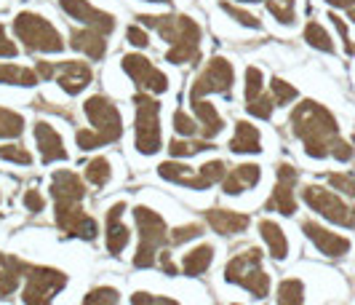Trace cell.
<instances>
[{
  "label": "cell",
  "instance_id": "1",
  "mask_svg": "<svg viewBox=\"0 0 355 305\" xmlns=\"http://www.w3.org/2000/svg\"><path fill=\"white\" fill-rule=\"evenodd\" d=\"M291 134L302 142L304 153L310 158H337L350 163L355 156L353 145L339 134V124L334 113L315 99H302L288 115Z\"/></svg>",
  "mask_w": 355,
  "mask_h": 305
},
{
  "label": "cell",
  "instance_id": "2",
  "mask_svg": "<svg viewBox=\"0 0 355 305\" xmlns=\"http://www.w3.org/2000/svg\"><path fill=\"white\" fill-rule=\"evenodd\" d=\"M142 27L158 30V35L168 43L166 62L171 65H198L200 59V24L184 14H137Z\"/></svg>",
  "mask_w": 355,
  "mask_h": 305
},
{
  "label": "cell",
  "instance_id": "3",
  "mask_svg": "<svg viewBox=\"0 0 355 305\" xmlns=\"http://www.w3.org/2000/svg\"><path fill=\"white\" fill-rule=\"evenodd\" d=\"M134 222L139 231V247L134 254V265L137 268H155L160 249L168 244V225L150 206H134Z\"/></svg>",
  "mask_w": 355,
  "mask_h": 305
},
{
  "label": "cell",
  "instance_id": "4",
  "mask_svg": "<svg viewBox=\"0 0 355 305\" xmlns=\"http://www.w3.org/2000/svg\"><path fill=\"white\" fill-rule=\"evenodd\" d=\"M225 281L235 284V287H243L257 300H265L270 295V287H272L267 270L262 268V252L257 247L232 254L225 265Z\"/></svg>",
  "mask_w": 355,
  "mask_h": 305
},
{
  "label": "cell",
  "instance_id": "5",
  "mask_svg": "<svg viewBox=\"0 0 355 305\" xmlns=\"http://www.w3.org/2000/svg\"><path fill=\"white\" fill-rule=\"evenodd\" d=\"M11 24H14V33H17V38L27 51H33V54H59V51H64L62 33L43 14L19 11Z\"/></svg>",
  "mask_w": 355,
  "mask_h": 305
},
{
  "label": "cell",
  "instance_id": "6",
  "mask_svg": "<svg viewBox=\"0 0 355 305\" xmlns=\"http://www.w3.org/2000/svg\"><path fill=\"white\" fill-rule=\"evenodd\" d=\"M134 145L139 156H155L163 147V131H160V102L147 91L134 94Z\"/></svg>",
  "mask_w": 355,
  "mask_h": 305
},
{
  "label": "cell",
  "instance_id": "7",
  "mask_svg": "<svg viewBox=\"0 0 355 305\" xmlns=\"http://www.w3.org/2000/svg\"><path fill=\"white\" fill-rule=\"evenodd\" d=\"M67 287V273L51 265H30L21 287L24 305H51L53 297Z\"/></svg>",
  "mask_w": 355,
  "mask_h": 305
},
{
  "label": "cell",
  "instance_id": "8",
  "mask_svg": "<svg viewBox=\"0 0 355 305\" xmlns=\"http://www.w3.org/2000/svg\"><path fill=\"white\" fill-rule=\"evenodd\" d=\"M302 201L313 212H318L323 220L334 222L339 228L355 231V206H350V204L339 196V193H334V190H326V188H320V185H304Z\"/></svg>",
  "mask_w": 355,
  "mask_h": 305
},
{
  "label": "cell",
  "instance_id": "9",
  "mask_svg": "<svg viewBox=\"0 0 355 305\" xmlns=\"http://www.w3.org/2000/svg\"><path fill=\"white\" fill-rule=\"evenodd\" d=\"M232 83H235L232 62H227L225 56H211L190 86V102L193 99H206L209 94H230Z\"/></svg>",
  "mask_w": 355,
  "mask_h": 305
},
{
  "label": "cell",
  "instance_id": "10",
  "mask_svg": "<svg viewBox=\"0 0 355 305\" xmlns=\"http://www.w3.org/2000/svg\"><path fill=\"white\" fill-rule=\"evenodd\" d=\"M83 113L91 121V129H96L105 142H118L123 137V118H121V110L118 105L105 97V94H94L83 102Z\"/></svg>",
  "mask_w": 355,
  "mask_h": 305
},
{
  "label": "cell",
  "instance_id": "11",
  "mask_svg": "<svg viewBox=\"0 0 355 305\" xmlns=\"http://www.w3.org/2000/svg\"><path fill=\"white\" fill-rule=\"evenodd\" d=\"M53 220L62 236L94 241L99 236V225L94 217L86 215L83 204H53Z\"/></svg>",
  "mask_w": 355,
  "mask_h": 305
},
{
  "label": "cell",
  "instance_id": "12",
  "mask_svg": "<svg viewBox=\"0 0 355 305\" xmlns=\"http://www.w3.org/2000/svg\"><path fill=\"white\" fill-rule=\"evenodd\" d=\"M297 182H300V169L291 163H278L275 169V188L267 198V212H278L284 217H291L297 212Z\"/></svg>",
  "mask_w": 355,
  "mask_h": 305
},
{
  "label": "cell",
  "instance_id": "13",
  "mask_svg": "<svg viewBox=\"0 0 355 305\" xmlns=\"http://www.w3.org/2000/svg\"><path fill=\"white\" fill-rule=\"evenodd\" d=\"M121 67L123 72L147 94H166L168 91V78L166 72L158 70L147 56L142 54H123L121 59Z\"/></svg>",
  "mask_w": 355,
  "mask_h": 305
},
{
  "label": "cell",
  "instance_id": "14",
  "mask_svg": "<svg viewBox=\"0 0 355 305\" xmlns=\"http://www.w3.org/2000/svg\"><path fill=\"white\" fill-rule=\"evenodd\" d=\"M59 8L70 19L80 22L83 27H94V30H99L105 35H110L115 30V17L102 11V8H96L89 0H59Z\"/></svg>",
  "mask_w": 355,
  "mask_h": 305
},
{
  "label": "cell",
  "instance_id": "15",
  "mask_svg": "<svg viewBox=\"0 0 355 305\" xmlns=\"http://www.w3.org/2000/svg\"><path fill=\"white\" fill-rule=\"evenodd\" d=\"M53 81L59 83V89L70 97L83 94V89H89L91 81H94V70H91L89 62H80V59H70V62H59L56 65V75Z\"/></svg>",
  "mask_w": 355,
  "mask_h": 305
},
{
  "label": "cell",
  "instance_id": "16",
  "mask_svg": "<svg viewBox=\"0 0 355 305\" xmlns=\"http://www.w3.org/2000/svg\"><path fill=\"white\" fill-rule=\"evenodd\" d=\"M302 233L313 241V247L320 252V254H326V257H345L347 252H350V238H345V236L334 233V231H329V228H323L318 222H313V220H304L302 222Z\"/></svg>",
  "mask_w": 355,
  "mask_h": 305
},
{
  "label": "cell",
  "instance_id": "17",
  "mask_svg": "<svg viewBox=\"0 0 355 305\" xmlns=\"http://www.w3.org/2000/svg\"><path fill=\"white\" fill-rule=\"evenodd\" d=\"M123 212H125V204L118 201V204H112L107 209V217H105V244H107V252L112 257H121L125 252V247H128V241H131V233H128V228H125L123 222Z\"/></svg>",
  "mask_w": 355,
  "mask_h": 305
},
{
  "label": "cell",
  "instance_id": "18",
  "mask_svg": "<svg viewBox=\"0 0 355 305\" xmlns=\"http://www.w3.org/2000/svg\"><path fill=\"white\" fill-rule=\"evenodd\" d=\"M49 190H51L53 204H83V198H86L83 177L70 172V169L53 172L51 188H49Z\"/></svg>",
  "mask_w": 355,
  "mask_h": 305
},
{
  "label": "cell",
  "instance_id": "19",
  "mask_svg": "<svg viewBox=\"0 0 355 305\" xmlns=\"http://www.w3.org/2000/svg\"><path fill=\"white\" fill-rule=\"evenodd\" d=\"M33 134H35V142H37V150H40V158H43V163L67 161L64 140H62V134H59V131H56L49 121H35V126H33Z\"/></svg>",
  "mask_w": 355,
  "mask_h": 305
},
{
  "label": "cell",
  "instance_id": "20",
  "mask_svg": "<svg viewBox=\"0 0 355 305\" xmlns=\"http://www.w3.org/2000/svg\"><path fill=\"white\" fill-rule=\"evenodd\" d=\"M259 180H262V166H257V163H238V166L227 169L225 180H222V190L227 196H241L246 190H254L259 185Z\"/></svg>",
  "mask_w": 355,
  "mask_h": 305
},
{
  "label": "cell",
  "instance_id": "21",
  "mask_svg": "<svg viewBox=\"0 0 355 305\" xmlns=\"http://www.w3.org/2000/svg\"><path fill=\"white\" fill-rule=\"evenodd\" d=\"M27 270H30V263L19 260L17 254L0 252V300H8L17 292L19 284L27 276Z\"/></svg>",
  "mask_w": 355,
  "mask_h": 305
},
{
  "label": "cell",
  "instance_id": "22",
  "mask_svg": "<svg viewBox=\"0 0 355 305\" xmlns=\"http://www.w3.org/2000/svg\"><path fill=\"white\" fill-rule=\"evenodd\" d=\"M206 225L219 236H238L246 233L251 225V217L232 209H209L206 212Z\"/></svg>",
  "mask_w": 355,
  "mask_h": 305
},
{
  "label": "cell",
  "instance_id": "23",
  "mask_svg": "<svg viewBox=\"0 0 355 305\" xmlns=\"http://www.w3.org/2000/svg\"><path fill=\"white\" fill-rule=\"evenodd\" d=\"M70 46L83 56H89L91 62H102L107 56V35L94 30V27H83V30H72Z\"/></svg>",
  "mask_w": 355,
  "mask_h": 305
},
{
  "label": "cell",
  "instance_id": "24",
  "mask_svg": "<svg viewBox=\"0 0 355 305\" xmlns=\"http://www.w3.org/2000/svg\"><path fill=\"white\" fill-rule=\"evenodd\" d=\"M193 113H196V121L200 126V137L203 140H214L216 134H222L225 129V118L219 115V110L214 108L209 99H193Z\"/></svg>",
  "mask_w": 355,
  "mask_h": 305
},
{
  "label": "cell",
  "instance_id": "25",
  "mask_svg": "<svg viewBox=\"0 0 355 305\" xmlns=\"http://www.w3.org/2000/svg\"><path fill=\"white\" fill-rule=\"evenodd\" d=\"M158 174L160 180L174 182V185H182V188H190V190H198V169H193L190 163H182L179 158L160 163Z\"/></svg>",
  "mask_w": 355,
  "mask_h": 305
},
{
  "label": "cell",
  "instance_id": "26",
  "mask_svg": "<svg viewBox=\"0 0 355 305\" xmlns=\"http://www.w3.org/2000/svg\"><path fill=\"white\" fill-rule=\"evenodd\" d=\"M227 147H230L232 153H259L262 150V134L249 121H238L235 124V134L230 137Z\"/></svg>",
  "mask_w": 355,
  "mask_h": 305
},
{
  "label": "cell",
  "instance_id": "27",
  "mask_svg": "<svg viewBox=\"0 0 355 305\" xmlns=\"http://www.w3.org/2000/svg\"><path fill=\"white\" fill-rule=\"evenodd\" d=\"M259 233L265 238L267 249H270V257L272 260H286L288 257V238H286L284 228L278 225V222H272V220H262L259 222Z\"/></svg>",
  "mask_w": 355,
  "mask_h": 305
},
{
  "label": "cell",
  "instance_id": "28",
  "mask_svg": "<svg viewBox=\"0 0 355 305\" xmlns=\"http://www.w3.org/2000/svg\"><path fill=\"white\" fill-rule=\"evenodd\" d=\"M211 263H214V247L211 244H200V247L190 249L182 257V273L190 276V279H198V276H203L206 270L211 268Z\"/></svg>",
  "mask_w": 355,
  "mask_h": 305
},
{
  "label": "cell",
  "instance_id": "29",
  "mask_svg": "<svg viewBox=\"0 0 355 305\" xmlns=\"http://www.w3.org/2000/svg\"><path fill=\"white\" fill-rule=\"evenodd\" d=\"M0 83L33 89V86L40 83V78H37V72L30 70V67H19V65H11V62H0Z\"/></svg>",
  "mask_w": 355,
  "mask_h": 305
},
{
  "label": "cell",
  "instance_id": "30",
  "mask_svg": "<svg viewBox=\"0 0 355 305\" xmlns=\"http://www.w3.org/2000/svg\"><path fill=\"white\" fill-rule=\"evenodd\" d=\"M206 150H214V142L211 140H196V137H184V140H171L168 142V153L179 158V161H184V158H193L198 153H206Z\"/></svg>",
  "mask_w": 355,
  "mask_h": 305
},
{
  "label": "cell",
  "instance_id": "31",
  "mask_svg": "<svg viewBox=\"0 0 355 305\" xmlns=\"http://www.w3.org/2000/svg\"><path fill=\"white\" fill-rule=\"evenodd\" d=\"M302 38L307 40V46H310V49H315V51H323V54H334V51H337L331 35L326 33V27L318 24V22H307V24H304Z\"/></svg>",
  "mask_w": 355,
  "mask_h": 305
},
{
  "label": "cell",
  "instance_id": "32",
  "mask_svg": "<svg viewBox=\"0 0 355 305\" xmlns=\"http://www.w3.org/2000/svg\"><path fill=\"white\" fill-rule=\"evenodd\" d=\"M225 174H227V163L219 161V158L198 166V190H209L211 185L225 180Z\"/></svg>",
  "mask_w": 355,
  "mask_h": 305
},
{
  "label": "cell",
  "instance_id": "33",
  "mask_svg": "<svg viewBox=\"0 0 355 305\" xmlns=\"http://www.w3.org/2000/svg\"><path fill=\"white\" fill-rule=\"evenodd\" d=\"M278 305H304V284L300 279H284L275 289Z\"/></svg>",
  "mask_w": 355,
  "mask_h": 305
},
{
  "label": "cell",
  "instance_id": "34",
  "mask_svg": "<svg viewBox=\"0 0 355 305\" xmlns=\"http://www.w3.org/2000/svg\"><path fill=\"white\" fill-rule=\"evenodd\" d=\"M24 131V118L17 110L0 108V140H17Z\"/></svg>",
  "mask_w": 355,
  "mask_h": 305
},
{
  "label": "cell",
  "instance_id": "35",
  "mask_svg": "<svg viewBox=\"0 0 355 305\" xmlns=\"http://www.w3.org/2000/svg\"><path fill=\"white\" fill-rule=\"evenodd\" d=\"M86 180L91 182V185H96V188H105L107 182H110V177H112V169H110V161H107L105 156H99V158H91L89 163H86Z\"/></svg>",
  "mask_w": 355,
  "mask_h": 305
},
{
  "label": "cell",
  "instance_id": "36",
  "mask_svg": "<svg viewBox=\"0 0 355 305\" xmlns=\"http://www.w3.org/2000/svg\"><path fill=\"white\" fill-rule=\"evenodd\" d=\"M219 8H222L230 19H235L238 24H243V27H249V30H262V22H259V19L254 17L251 11H246V8H241V6L230 3V0H222Z\"/></svg>",
  "mask_w": 355,
  "mask_h": 305
},
{
  "label": "cell",
  "instance_id": "37",
  "mask_svg": "<svg viewBox=\"0 0 355 305\" xmlns=\"http://www.w3.org/2000/svg\"><path fill=\"white\" fill-rule=\"evenodd\" d=\"M270 94L275 99V108H286V105H291L300 97V91L294 89L288 81H284V78H272L270 81Z\"/></svg>",
  "mask_w": 355,
  "mask_h": 305
},
{
  "label": "cell",
  "instance_id": "38",
  "mask_svg": "<svg viewBox=\"0 0 355 305\" xmlns=\"http://www.w3.org/2000/svg\"><path fill=\"white\" fill-rule=\"evenodd\" d=\"M265 6L281 24H294V19H297V0H265Z\"/></svg>",
  "mask_w": 355,
  "mask_h": 305
},
{
  "label": "cell",
  "instance_id": "39",
  "mask_svg": "<svg viewBox=\"0 0 355 305\" xmlns=\"http://www.w3.org/2000/svg\"><path fill=\"white\" fill-rule=\"evenodd\" d=\"M272 110H275V99H272V94H265V91L259 97H254L251 102H246V113L259 118V121H270Z\"/></svg>",
  "mask_w": 355,
  "mask_h": 305
},
{
  "label": "cell",
  "instance_id": "40",
  "mask_svg": "<svg viewBox=\"0 0 355 305\" xmlns=\"http://www.w3.org/2000/svg\"><path fill=\"white\" fill-rule=\"evenodd\" d=\"M83 305H121V292L115 287H94L86 292Z\"/></svg>",
  "mask_w": 355,
  "mask_h": 305
},
{
  "label": "cell",
  "instance_id": "41",
  "mask_svg": "<svg viewBox=\"0 0 355 305\" xmlns=\"http://www.w3.org/2000/svg\"><path fill=\"white\" fill-rule=\"evenodd\" d=\"M0 161L19 163V166H30V163H33V153H30L24 145H17V142L0 145Z\"/></svg>",
  "mask_w": 355,
  "mask_h": 305
},
{
  "label": "cell",
  "instance_id": "42",
  "mask_svg": "<svg viewBox=\"0 0 355 305\" xmlns=\"http://www.w3.org/2000/svg\"><path fill=\"white\" fill-rule=\"evenodd\" d=\"M200 236H203V225H198V222L179 225V228H174V231L168 233V244H171V247H182V244H187V241H193V238H200Z\"/></svg>",
  "mask_w": 355,
  "mask_h": 305
},
{
  "label": "cell",
  "instance_id": "43",
  "mask_svg": "<svg viewBox=\"0 0 355 305\" xmlns=\"http://www.w3.org/2000/svg\"><path fill=\"white\" fill-rule=\"evenodd\" d=\"M262 91H265V75H262L259 67L249 65L246 67V102H251L254 97H259Z\"/></svg>",
  "mask_w": 355,
  "mask_h": 305
},
{
  "label": "cell",
  "instance_id": "44",
  "mask_svg": "<svg viewBox=\"0 0 355 305\" xmlns=\"http://www.w3.org/2000/svg\"><path fill=\"white\" fill-rule=\"evenodd\" d=\"M75 142L80 150H96V147H105V137L96 131V129H78L75 131Z\"/></svg>",
  "mask_w": 355,
  "mask_h": 305
},
{
  "label": "cell",
  "instance_id": "45",
  "mask_svg": "<svg viewBox=\"0 0 355 305\" xmlns=\"http://www.w3.org/2000/svg\"><path fill=\"white\" fill-rule=\"evenodd\" d=\"M326 182L339 190L342 196H350L355 198V177L353 174H342V172H331V174H326Z\"/></svg>",
  "mask_w": 355,
  "mask_h": 305
},
{
  "label": "cell",
  "instance_id": "46",
  "mask_svg": "<svg viewBox=\"0 0 355 305\" xmlns=\"http://www.w3.org/2000/svg\"><path fill=\"white\" fill-rule=\"evenodd\" d=\"M174 129H177V134H182V137H196V134H200L198 121L190 118L184 110H177V113H174Z\"/></svg>",
  "mask_w": 355,
  "mask_h": 305
},
{
  "label": "cell",
  "instance_id": "47",
  "mask_svg": "<svg viewBox=\"0 0 355 305\" xmlns=\"http://www.w3.org/2000/svg\"><path fill=\"white\" fill-rule=\"evenodd\" d=\"M131 305H182L174 297L166 295H150V292H134L131 295Z\"/></svg>",
  "mask_w": 355,
  "mask_h": 305
},
{
  "label": "cell",
  "instance_id": "48",
  "mask_svg": "<svg viewBox=\"0 0 355 305\" xmlns=\"http://www.w3.org/2000/svg\"><path fill=\"white\" fill-rule=\"evenodd\" d=\"M125 40H128L131 46H137V49H147V46H150L147 27H142V24H131V27L125 30Z\"/></svg>",
  "mask_w": 355,
  "mask_h": 305
},
{
  "label": "cell",
  "instance_id": "49",
  "mask_svg": "<svg viewBox=\"0 0 355 305\" xmlns=\"http://www.w3.org/2000/svg\"><path fill=\"white\" fill-rule=\"evenodd\" d=\"M21 204H24V209L33 212V215H40V212L46 209V198L40 196V190H27L24 198H21Z\"/></svg>",
  "mask_w": 355,
  "mask_h": 305
},
{
  "label": "cell",
  "instance_id": "50",
  "mask_svg": "<svg viewBox=\"0 0 355 305\" xmlns=\"http://www.w3.org/2000/svg\"><path fill=\"white\" fill-rule=\"evenodd\" d=\"M19 54V46L8 38V30L0 24V59H14Z\"/></svg>",
  "mask_w": 355,
  "mask_h": 305
},
{
  "label": "cell",
  "instance_id": "51",
  "mask_svg": "<svg viewBox=\"0 0 355 305\" xmlns=\"http://www.w3.org/2000/svg\"><path fill=\"white\" fill-rule=\"evenodd\" d=\"M329 19H331V24L337 27V33H339V38H342V43H345V49L353 54L355 51V46L350 43V30H347V24H345V19L339 17V14H329Z\"/></svg>",
  "mask_w": 355,
  "mask_h": 305
},
{
  "label": "cell",
  "instance_id": "52",
  "mask_svg": "<svg viewBox=\"0 0 355 305\" xmlns=\"http://www.w3.org/2000/svg\"><path fill=\"white\" fill-rule=\"evenodd\" d=\"M158 265H160V270H163L166 276H177V273H179V268L174 265V260H171V254H168V252H160Z\"/></svg>",
  "mask_w": 355,
  "mask_h": 305
},
{
  "label": "cell",
  "instance_id": "53",
  "mask_svg": "<svg viewBox=\"0 0 355 305\" xmlns=\"http://www.w3.org/2000/svg\"><path fill=\"white\" fill-rule=\"evenodd\" d=\"M35 72L40 81H53V75H56V65H51V62H37L35 65Z\"/></svg>",
  "mask_w": 355,
  "mask_h": 305
},
{
  "label": "cell",
  "instance_id": "54",
  "mask_svg": "<svg viewBox=\"0 0 355 305\" xmlns=\"http://www.w3.org/2000/svg\"><path fill=\"white\" fill-rule=\"evenodd\" d=\"M323 3H329L331 8H342V11H350V8H355V0H323Z\"/></svg>",
  "mask_w": 355,
  "mask_h": 305
},
{
  "label": "cell",
  "instance_id": "55",
  "mask_svg": "<svg viewBox=\"0 0 355 305\" xmlns=\"http://www.w3.org/2000/svg\"><path fill=\"white\" fill-rule=\"evenodd\" d=\"M235 3H262V0H235Z\"/></svg>",
  "mask_w": 355,
  "mask_h": 305
},
{
  "label": "cell",
  "instance_id": "56",
  "mask_svg": "<svg viewBox=\"0 0 355 305\" xmlns=\"http://www.w3.org/2000/svg\"><path fill=\"white\" fill-rule=\"evenodd\" d=\"M347 17H350L355 22V8H350V11H347Z\"/></svg>",
  "mask_w": 355,
  "mask_h": 305
},
{
  "label": "cell",
  "instance_id": "57",
  "mask_svg": "<svg viewBox=\"0 0 355 305\" xmlns=\"http://www.w3.org/2000/svg\"><path fill=\"white\" fill-rule=\"evenodd\" d=\"M150 3H166V6H168V3H171V0H150Z\"/></svg>",
  "mask_w": 355,
  "mask_h": 305
}]
</instances>
